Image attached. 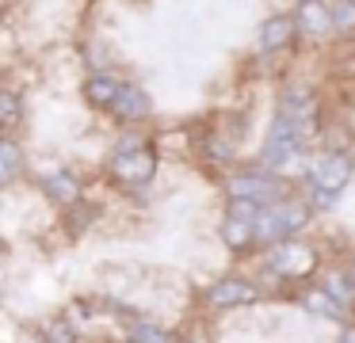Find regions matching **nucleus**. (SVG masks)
Here are the masks:
<instances>
[{"mask_svg":"<svg viewBox=\"0 0 355 343\" xmlns=\"http://www.w3.org/2000/svg\"><path fill=\"white\" fill-rule=\"evenodd\" d=\"M42 191H46V198L58 206H73L80 198V183L73 172H50L46 179H42Z\"/></svg>","mask_w":355,"mask_h":343,"instance_id":"9d476101","label":"nucleus"},{"mask_svg":"<svg viewBox=\"0 0 355 343\" xmlns=\"http://www.w3.org/2000/svg\"><path fill=\"white\" fill-rule=\"evenodd\" d=\"M324 290H329V294L336 297V301L344 305V309L355 301V286H352V279H347V271H344V274H329V282H324Z\"/></svg>","mask_w":355,"mask_h":343,"instance_id":"f3484780","label":"nucleus"},{"mask_svg":"<svg viewBox=\"0 0 355 343\" xmlns=\"http://www.w3.org/2000/svg\"><path fill=\"white\" fill-rule=\"evenodd\" d=\"M0 122H4V130H12L19 122V99H16V91H0Z\"/></svg>","mask_w":355,"mask_h":343,"instance_id":"a211bd4d","label":"nucleus"},{"mask_svg":"<svg viewBox=\"0 0 355 343\" xmlns=\"http://www.w3.org/2000/svg\"><path fill=\"white\" fill-rule=\"evenodd\" d=\"M50 343H73V332H69L65 320H58V324L50 328Z\"/></svg>","mask_w":355,"mask_h":343,"instance_id":"6ab92c4d","label":"nucleus"},{"mask_svg":"<svg viewBox=\"0 0 355 343\" xmlns=\"http://www.w3.org/2000/svg\"><path fill=\"white\" fill-rule=\"evenodd\" d=\"M294 30H298V23L291 19V15H275V19H268L260 27V50H283L286 42L294 38Z\"/></svg>","mask_w":355,"mask_h":343,"instance_id":"f8f14e48","label":"nucleus"},{"mask_svg":"<svg viewBox=\"0 0 355 343\" xmlns=\"http://www.w3.org/2000/svg\"><path fill=\"white\" fill-rule=\"evenodd\" d=\"M130 343H176V335L164 324H153V320H138L130 328Z\"/></svg>","mask_w":355,"mask_h":343,"instance_id":"4468645a","label":"nucleus"},{"mask_svg":"<svg viewBox=\"0 0 355 343\" xmlns=\"http://www.w3.org/2000/svg\"><path fill=\"white\" fill-rule=\"evenodd\" d=\"M336 343H355V324H344L340 328V340Z\"/></svg>","mask_w":355,"mask_h":343,"instance_id":"aec40b11","label":"nucleus"},{"mask_svg":"<svg viewBox=\"0 0 355 343\" xmlns=\"http://www.w3.org/2000/svg\"><path fill=\"white\" fill-rule=\"evenodd\" d=\"M302 4H306V0H302Z\"/></svg>","mask_w":355,"mask_h":343,"instance_id":"5701e85b","label":"nucleus"},{"mask_svg":"<svg viewBox=\"0 0 355 343\" xmlns=\"http://www.w3.org/2000/svg\"><path fill=\"white\" fill-rule=\"evenodd\" d=\"M306 221H309V206L302 198H286V202L263 206L260 218H256V240L275 248V244L291 240V233H298Z\"/></svg>","mask_w":355,"mask_h":343,"instance_id":"f03ea898","label":"nucleus"},{"mask_svg":"<svg viewBox=\"0 0 355 343\" xmlns=\"http://www.w3.org/2000/svg\"><path fill=\"white\" fill-rule=\"evenodd\" d=\"M111 111H115L119 118H126V122H141V118H149V111H153V99H149L138 84H126L123 96H119V103L111 107Z\"/></svg>","mask_w":355,"mask_h":343,"instance_id":"1a4fd4ad","label":"nucleus"},{"mask_svg":"<svg viewBox=\"0 0 355 343\" xmlns=\"http://www.w3.org/2000/svg\"><path fill=\"white\" fill-rule=\"evenodd\" d=\"M256 297H260V290L248 279H218L214 286L207 290L210 309H237V305H252Z\"/></svg>","mask_w":355,"mask_h":343,"instance_id":"423d86ee","label":"nucleus"},{"mask_svg":"<svg viewBox=\"0 0 355 343\" xmlns=\"http://www.w3.org/2000/svg\"><path fill=\"white\" fill-rule=\"evenodd\" d=\"M294 23H298V35L306 38H324L332 35V8H324L321 0H306V4H298V12H294Z\"/></svg>","mask_w":355,"mask_h":343,"instance_id":"0eeeda50","label":"nucleus"},{"mask_svg":"<svg viewBox=\"0 0 355 343\" xmlns=\"http://www.w3.org/2000/svg\"><path fill=\"white\" fill-rule=\"evenodd\" d=\"M225 195L230 198H241V202H256V206H275V202H286L291 191L279 175H268V172H237L225 179Z\"/></svg>","mask_w":355,"mask_h":343,"instance_id":"7ed1b4c3","label":"nucleus"},{"mask_svg":"<svg viewBox=\"0 0 355 343\" xmlns=\"http://www.w3.org/2000/svg\"><path fill=\"white\" fill-rule=\"evenodd\" d=\"M123 88L126 84L119 80V76H111V73H92L85 80V96H88V103H96V107H115L119 103V96H123Z\"/></svg>","mask_w":355,"mask_h":343,"instance_id":"6e6552de","label":"nucleus"},{"mask_svg":"<svg viewBox=\"0 0 355 343\" xmlns=\"http://www.w3.org/2000/svg\"><path fill=\"white\" fill-rule=\"evenodd\" d=\"M302 305H306L309 313H317V317H324V320H344V317H347V309H344V305H340L324 286L306 290V294H302Z\"/></svg>","mask_w":355,"mask_h":343,"instance_id":"ddd939ff","label":"nucleus"},{"mask_svg":"<svg viewBox=\"0 0 355 343\" xmlns=\"http://www.w3.org/2000/svg\"><path fill=\"white\" fill-rule=\"evenodd\" d=\"M347 279H352V286H355V263H352V267H347Z\"/></svg>","mask_w":355,"mask_h":343,"instance_id":"412c9836","label":"nucleus"},{"mask_svg":"<svg viewBox=\"0 0 355 343\" xmlns=\"http://www.w3.org/2000/svg\"><path fill=\"white\" fill-rule=\"evenodd\" d=\"M222 244L230 252H245L248 244H256V221L225 213V221H222Z\"/></svg>","mask_w":355,"mask_h":343,"instance_id":"9b49d317","label":"nucleus"},{"mask_svg":"<svg viewBox=\"0 0 355 343\" xmlns=\"http://www.w3.org/2000/svg\"><path fill=\"white\" fill-rule=\"evenodd\" d=\"M16 175H19V149H16L12 137H4V141H0V183L8 187Z\"/></svg>","mask_w":355,"mask_h":343,"instance_id":"2eb2a0df","label":"nucleus"},{"mask_svg":"<svg viewBox=\"0 0 355 343\" xmlns=\"http://www.w3.org/2000/svg\"><path fill=\"white\" fill-rule=\"evenodd\" d=\"M332 27H336V35H355V0L332 4Z\"/></svg>","mask_w":355,"mask_h":343,"instance_id":"dca6fc26","label":"nucleus"},{"mask_svg":"<svg viewBox=\"0 0 355 343\" xmlns=\"http://www.w3.org/2000/svg\"><path fill=\"white\" fill-rule=\"evenodd\" d=\"M268 267L279 274V279L298 282V279H309V274L317 271V252L309 248L306 240H294V236H291V240H283V244L271 248Z\"/></svg>","mask_w":355,"mask_h":343,"instance_id":"39448f33","label":"nucleus"},{"mask_svg":"<svg viewBox=\"0 0 355 343\" xmlns=\"http://www.w3.org/2000/svg\"><path fill=\"white\" fill-rule=\"evenodd\" d=\"M111 175H115L123 187H146L157 172V157L141 137H123V145L111 149Z\"/></svg>","mask_w":355,"mask_h":343,"instance_id":"f257e3e1","label":"nucleus"},{"mask_svg":"<svg viewBox=\"0 0 355 343\" xmlns=\"http://www.w3.org/2000/svg\"><path fill=\"white\" fill-rule=\"evenodd\" d=\"M0 4H4V8H8V4H16V0H0Z\"/></svg>","mask_w":355,"mask_h":343,"instance_id":"4be33fe9","label":"nucleus"},{"mask_svg":"<svg viewBox=\"0 0 355 343\" xmlns=\"http://www.w3.org/2000/svg\"><path fill=\"white\" fill-rule=\"evenodd\" d=\"M352 172H355V160L347 157V152H324L321 160H313L309 179H313V191H317V206L336 202V195L347 187Z\"/></svg>","mask_w":355,"mask_h":343,"instance_id":"20e7f679","label":"nucleus"}]
</instances>
